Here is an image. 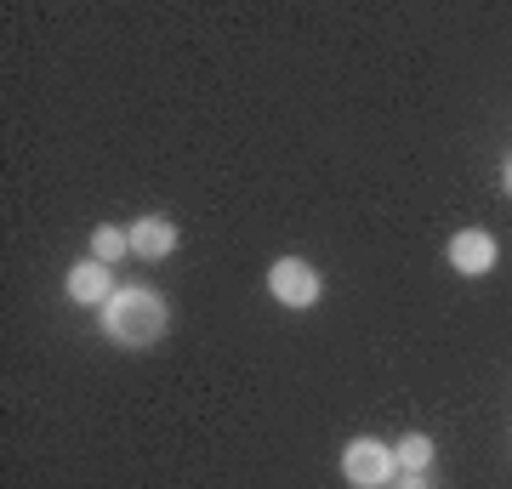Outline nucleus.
I'll return each mask as SVG.
<instances>
[{
  "instance_id": "obj_1",
  "label": "nucleus",
  "mask_w": 512,
  "mask_h": 489,
  "mask_svg": "<svg viewBox=\"0 0 512 489\" xmlns=\"http://www.w3.org/2000/svg\"><path fill=\"white\" fill-rule=\"evenodd\" d=\"M165 325H171V308H165L160 290L148 285H120L103 302V336L114 347H154L165 336Z\"/></svg>"
},
{
  "instance_id": "obj_2",
  "label": "nucleus",
  "mask_w": 512,
  "mask_h": 489,
  "mask_svg": "<svg viewBox=\"0 0 512 489\" xmlns=\"http://www.w3.org/2000/svg\"><path fill=\"white\" fill-rule=\"evenodd\" d=\"M319 290H325V279H319L313 262H302V256H279V262H268V296H274L279 308L308 313L313 302H319Z\"/></svg>"
},
{
  "instance_id": "obj_3",
  "label": "nucleus",
  "mask_w": 512,
  "mask_h": 489,
  "mask_svg": "<svg viewBox=\"0 0 512 489\" xmlns=\"http://www.w3.org/2000/svg\"><path fill=\"white\" fill-rule=\"evenodd\" d=\"M342 478H348L353 489H387L399 478L393 444H382V438H348V450H342Z\"/></svg>"
},
{
  "instance_id": "obj_4",
  "label": "nucleus",
  "mask_w": 512,
  "mask_h": 489,
  "mask_svg": "<svg viewBox=\"0 0 512 489\" xmlns=\"http://www.w3.org/2000/svg\"><path fill=\"white\" fill-rule=\"evenodd\" d=\"M444 256H450V268H456L461 279H484V273L495 268V256H501V251H495V239L484 234V228H461V234L450 239V251H444Z\"/></svg>"
},
{
  "instance_id": "obj_5",
  "label": "nucleus",
  "mask_w": 512,
  "mask_h": 489,
  "mask_svg": "<svg viewBox=\"0 0 512 489\" xmlns=\"http://www.w3.org/2000/svg\"><path fill=\"white\" fill-rule=\"evenodd\" d=\"M63 290H69V302H80V308H103L114 296V279L103 262H74L69 279H63Z\"/></svg>"
},
{
  "instance_id": "obj_6",
  "label": "nucleus",
  "mask_w": 512,
  "mask_h": 489,
  "mask_svg": "<svg viewBox=\"0 0 512 489\" xmlns=\"http://www.w3.org/2000/svg\"><path fill=\"white\" fill-rule=\"evenodd\" d=\"M126 239H131V251H137V256L160 262V256L177 251V222H171V217H137L126 228Z\"/></svg>"
},
{
  "instance_id": "obj_7",
  "label": "nucleus",
  "mask_w": 512,
  "mask_h": 489,
  "mask_svg": "<svg viewBox=\"0 0 512 489\" xmlns=\"http://www.w3.org/2000/svg\"><path fill=\"white\" fill-rule=\"evenodd\" d=\"M393 461H399V472H427L433 467V438L427 433H410L393 444Z\"/></svg>"
},
{
  "instance_id": "obj_8",
  "label": "nucleus",
  "mask_w": 512,
  "mask_h": 489,
  "mask_svg": "<svg viewBox=\"0 0 512 489\" xmlns=\"http://www.w3.org/2000/svg\"><path fill=\"white\" fill-rule=\"evenodd\" d=\"M126 251H131L126 228H109V222H103V228H92V262H103V268H114V262H120Z\"/></svg>"
},
{
  "instance_id": "obj_9",
  "label": "nucleus",
  "mask_w": 512,
  "mask_h": 489,
  "mask_svg": "<svg viewBox=\"0 0 512 489\" xmlns=\"http://www.w3.org/2000/svg\"><path fill=\"white\" fill-rule=\"evenodd\" d=\"M399 489H427V478H421V472H404V484Z\"/></svg>"
},
{
  "instance_id": "obj_10",
  "label": "nucleus",
  "mask_w": 512,
  "mask_h": 489,
  "mask_svg": "<svg viewBox=\"0 0 512 489\" xmlns=\"http://www.w3.org/2000/svg\"><path fill=\"white\" fill-rule=\"evenodd\" d=\"M501 182H507V194H512V160H507V171H501Z\"/></svg>"
}]
</instances>
